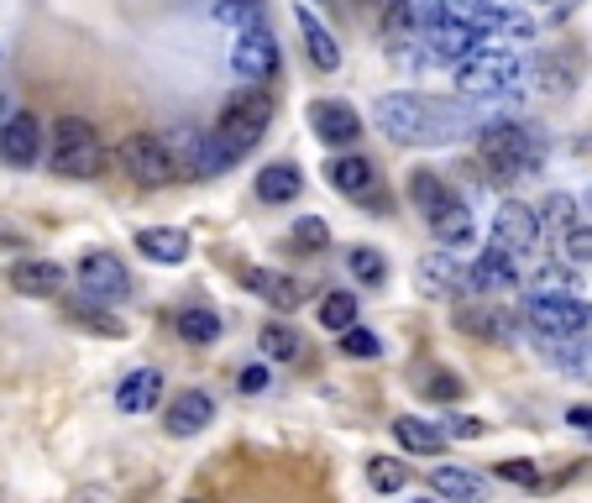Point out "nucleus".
<instances>
[{"label": "nucleus", "mask_w": 592, "mask_h": 503, "mask_svg": "<svg viewBox=\"0 0 592 503\" xmlns=\"http://www.w3.org/2000/svg\"><path fill=\"white\" fill-rule=\"evenodd\" d=\"M294 21H299V38H304V53H310V63H315L320 74H336V69H341V42H336V32H331V27H325V21H320L310 6H299Z\"/></svg>", "instance_id": "412c9836"}, {"label": "nucleus", "mask_w": 592, "mask_h": 503, "mask_svg": "<svg viewBox=\"0 0 592 503\" xmlns=\"http://www.w3.org/2000/svg\"><path fill=\"white\" fill-rule=\"evenodd\" d=\"M519 80H525V63L513 59L509 48H498V42H482L477 53H467V59L456 63L461 101H503Z\"/></svg>", "instance_id": "20e7f679"}, {"label": "nucleus", "mask_w": 592, "mask_h": 503, "mask_svg": "<svg viewBox=\"0 0 592 503\" xmlns=\"http://www.w3.org/2000/svg\"><path fill=\"white\" fill-rule=\"evenodd\" d=\"M383 137L398 142V147H446V142H461L477 132V116L467 101H451V95H415V90H394L373 105Z\"/></svg>", "instance_id": "f03ea898"}, {"label": "nucleus", "mask_w": 592, "mask_h": 503, "mask_svg": "<svg viewBox=\"0 0 592 503\" xmlns=\"http://www.w3.org/2000/svg\"><path fill=\"white\" fill-rule=\"evenodd\" d=\"M440 430H446V441H482L488 436V425L472 420V415H451V420H440Z\"/></svg>", "instance_id": "a18cd8bd"}, {"label": "nucleus", "mask_w": 592, "mask_h": 503, "mask_svg": "<svg viewBox=\"0 0 592 503\" xmlns=\"http://www.w3.org/2000/svg\"><path fill=\"white\" fill-rule=\"evenodd\" d=\"M582 205H588V210H592V189H588V195H582Z\"/></svg>", "instance_id": "8fccbe9b"}, {"label": "nucleus", "mask_w": 592, "mask_h": 503, "mask_svg": "<svg viewBox=\"0 0 592 503\" xmlns=\"http://www.w3.org/2000/svg\"><path fill=\"white\" fill-rule=\"evenodd\" d=\"M356 315H362V304H356V294H325L320 300V325L336 336V331H346V325H356Z\"/></svg>", "instance_id": "e433bc0d"}, {"label": "nucleus", "mask_w": 592, "mask_h": 503, "mask_svg": "<svg viewBox=\"0 0 592 503\" xmlns=\"http://www.w3.org/2000/svg\"><path fill=\"white\" fill-rule=\"evenodd\" d=\"M237 279L247 294H257V300L268 304V310H278V315H289V310L304 304V283L289 279V273H278V268H241Z\"/></svg>", "instance_id": "dca6fc26"}, {"label": "nucleus", "mask_w": 592, "mask_h": 503, "mask_svg": "<svg viewBox=\"0 0 592 503\" xmlns=\"http://www.w3.org/2000/svg\"><path fill=\"white\" fill-rule=\"evenodd\" d=\"M394 441L404 446V451H415V457H440L446 451V430H440V420H419V415H398L394 420Z\"/></svg>", "instance_id": "bb28decb"}, {"label": "nucleus", "mask_w": 592, "mask_h": 503, "mask_svg": "<svg viewBox=\"0 0 592 503\" xmlns=\"http://www.w3.org/2000/svg\"><path fill=\"white\" fill-rule=\"evenodd\" d=\"M546 363L572 383H592V342L588 336H561V342H546Z\"/></svg>", "instance_id": "a878e982"}, {"label": "nucleus", "mask_w": 592, "mask_h": 503, "mask_svg": "<svg viewBox=\"0 0 592 503\" xmlns=\"http://www.w3.org/2000/svg\"><path fill=\"white\" fill-rule=\"evenodd\" d=\"M42 158V122L32 111H11L0 126V163L6 168H38Z\"/></svg>", "instance_id": "4468645a"}, {"label": "nucleus", "mask_w": 592, "mask_h": 503, "mask_svg": "<svg viewBox=\"0 0 592 503\" xmlns=\"http://www.w3.org/2000/svg\"><path fill=\"white\" fill-rule=\"evenodd\" d=\"M273 111L278 105H273V95H268L262 84H247V90H237V95H226V105L216 111V126L189 147V158H178V174H189V179L226 174L231 163H241L257 142L268 137Z\"/></svg>", "instance_id": "f257e3e1"}, {"label": "nucleus", "mask_w": 592, "mask_h": 503, "mask_svg": "<svg viewBox=\"0 0 592 503\" xmlns=\"http://www.w3.org/2000/svg\"><path fill=\"white\" fill-rule=\"evenodd\" d=\"M121 174L137 184V189H168L178 179V163H174V147L158 137V132H132L121 142Z\"/></svg>", "instance_id": "0eeeda50"}, {"label": "nucleus", "mask_w": 592, "mask_h": 503, "mask_svg": "<svg viewBox=\"0 0 592 503\" xmlns=\"http://www.w3.org/2000/svg\"><path fill=\"white\" fill-rule=\"evenodd\" d=\"M477 158L488 163V174H534L540 158H546V147L534 137L530 126L519 122H482L477 126Z\"/></svg>", "instance_id": "39448f33"}, {"label": "nucleus", "mask_w": 592, "mask_h": 503, "mask_svg": "<svg viewBox=\"0 0 592 503\" xmlns=\"http://www.w3.org/2000/svg\"><path fill=\"white\" fill-rule=\"evenodd\" d=\"M294 247L299 252H325V247H331V226L320 221V216H299L294 221Z\"/></svg>", "instance_id": "a19ab883"}, {"label": "nucleus", "mask_w": 592, "mask_h": 503, "mask_svg": "<svg viewBox=\"0 0 592 503\" xmlns=\"http://www.w3.org/2000/svg\"><path fill=\"white\" fill-rule=\"evenodd\" d=\"M419 289L435 294V300L467 294V258L461 252H430V258L419 262Z\"/></svg>", "instance_id": "aec40b11"}, {"label": "nucleus", "mask_w": 592, "mask_h": 503, "mask_svg": "<svg viewBox=\"0 0 592 503\" xmlns=\"http://www.w3.org/2000/svg\"><path fill=\"white\" fill-rule=\"evenodd\" d=\"M425 53H430V59H440V63H461L467 59V53H477V48H482V32H477V21L472 17H456V11H446V17L435 21L430 32H425Z\"/></svg>", "instance_id": "ddd939ff"}, {"label": "nucleus", "mask_w": 592, "mask_h": 503, "mask_svg": "<svg viewBox=\"0 0 592 503\" xmlns=\"http://www.w3.org/2000/svg\"><path fill=\"white\" fill-rule=\"evenodd\" d=\"M525 325H530L540 342L582 336L592 325V304H582L577 294H561V289H534L530 300H525Z\"/></svg>", "instance_id": "423d86ee"}, {"label": "nucleus", "mask_w": 592, "mask_h": 503, "mask_svg": "<svg viewBox=\"0 0 592 503\" xmlns=\"http://www.w3.org/2000/svg\"><path fill=\"white\" fill-rule=\"evenodd\" d=\"M336 346L346 352V357H356V363H373V357H383V336H377V331H367V325H346V331H336Z\"/></svg>", "instance_id": "4c0bfd02"}, {"label": "nucleus", "mask_w": 592, "mask_h": 503, "mask_svg": "<svg viewBox=\"0 0 592 503\" xmlns=\"http://www.w3.org/2000/svg\"><path fill=\"white\" fill-rule=\"evenodd\" d=\"M477 32L488 42H530L534 38V21L525 17V11H513V6H482V11H472Z\"/></svg>", "instance_id": "b1692460"}, {"label": "nucleus", "mask_w": 592, "mask_h": 503, "mask_svg": "<svg viewBox=\"0 0 592 503\" xmlns=\"http://www.w3.org/2000/svg\"><path fill=\"white\" fill-rule=\"evenodd\" d=\"M257 346H262V357H273V363H299V352H304V342H299V331L294 325H262L257 331Z\"/></svg>", "instance_id": "f704fd0d"}, {"label": "nucleus", "mask_w": 592, "mask_h": 503, "mask_svg": "<svg viewBox=\"0 0 592 503\" xmlns=\"http://www.w3.org/2000/svg\"><path fill=\"white\" fill-rule=\"evenodd\" d=\"M210 420H216V399H210L205 388H184V394H174V404L163 409V430L178 436V441L210 430Z\"/></svg>", "instance_id": "f3484780"}, {"label": "nucleus", "mask_w": 592, "mask_h": 503, "mask_svg": "<svg viewBox=\"0 0 592 503\" xmlns=\"http://www.w3.org/2000/svg\"><path fill=\"white\" fill-rule=\"evenodd\" d=\"M451 6L446 0H388V17H383V38L404 48V42H419L435 21L446 17Z\"/></svg>", "instance_id": "f8f14e48"}, {"label": "nucleus", "mask_w": 592, "mask_h": 503, "mask_svg": "<svg viewBox=\"0 0 592 503\" xmlns=\"http://www.w3.org/2000/svg\"><path fill=\"white\" fill-rule=\"evenodd\" d=\"M367 488L373 493H404L409 488V467L398 462V457H373L367 462Z\"/></svg>", "instance_id": "c9c22d12"}, {"label": "nucleus", "mask_w": 592, "mask_h": 503, "mask_svg": "<svg viewBox=\"0 0 592 503\" xmlns=\"http://www.w3.org/2000/svg\"><path fill=\"white\" fill-rule=\"evenodd\" d=\"M174 331L189 346H210L220 336V315L216 310H205V304H189V310H178L174 315Z\"/></svg>", "instance_id": "72a5a7b5"}, {"label": "nucleus", "mask_w": 592, "mask_h": 503, "mask_svg": "<svg viewBox=\"0 0 592 503\" xmlns=\"http://www.w3.org/2000/svg\"><path fill=\"white\" fill-rule=\"evenodd\" d=\"M419 503H425V499H419Z\"/></svg>", "instance_id": "5fc2aeb1"}, {"label": "nucleus", "mask_w": 592, "mask_h": 503, "mask_svg": "<svg viewBox=\"0 0 592 503\" xmlns=\"http://www.w3.org/2000/svg\"><path fill=\"white\" fill-rule=\"evenodd\" d=\"M0 122H6V101H0Z\"/></svg>", "instance_id": "3c124183"}, {"label": "nucleus", "mask_w": 592, "mask_h": 503, "mask_svg": "<svg viewBox=\"0 0 592 503\" xmlns=\"http://www.w3.org/2000/svg\"><path fill=\"white\" fill-rule=\"evenodd\" d=\"M0 59H6V53H0Z\"/></svg>", "instance_id": "864d4df0"}, {"label": "nucleus", "mask_w": 592, "mask_h": 503, "mask_svg": "<svg viewBox=\"0 0 592 503\" xmlns=\"http://www.w3.org/2000/svg\"><path fill=\"white\" fill-rule=\"evenodd\" d=\"M48 163L59 179L74 184H95L105 174V147H100V132L84 116H63L53 122V147H48Z\"/></svg>", "instance_id": "7ed1b4c3"}, {"label": "nucleus", "mask_w": 592, "mask_h": 503, "mask_svg": "<svg viewBox=\"0 0 592 503\" xmlns=\"http://www.w3.org/2000/svg\"><path fill=\"white\" fill-rule=\"evenodd\" d=\"M572 216H577V200H572V195H546V205H540V231H546V226L567 231V226H572Z\"/></svg>", "instance_id": "37998d69"}, {"label": "nucleus", "mask_w": 592, "mask_h": 503, "mask_svg": "<svg viewBox=\"0 0 592 503\" xmlns=\"http://www.w3.org/2000/svg\"><path fill=\"white\" fill-rule=\"evenodd\" d=\"M210 17L220 21V27H252V21H262V0H216L210 6Z\"/></svg>", "instance_id": "ea45409f"}, {"label": "nucleus", "mask_w": 592, "mask_h": 503, "mask_svg": "<svg viewBox=\"0 0 592 503\" xmlns=\"http://www.w3.org/2000/svg\"><path fill=\"white\" fill-rule=\"evenodd\" d=\"M63 283H69V273L48 258H27L11 268V289L21 300H53V294H63Z\"/></svg>", "instance_id": "4be33fe9"}, {"label": "nucleus", "mask_w": 592, "mask_h": 503, "mask_svg": "<svg viewBox=\"0 0 592 503\" xmlns=\"http://www.w3.org/2000/svg\"><path fill=\"white\" fill-rule=\"evenodd\" d=\"M415 388L425 394V399H435V404H456V399H461V388H467V383L456 378V373H451L446 363H419Z\"/></svg>", "instance_id": "2f4dec72"}, {"label": "nucleus", "mask_w": 592, "mask_h": 503, "mask_svg": "<svg viewBox=\"0 0 592 503\" xmlns=\"http://www.w3.org/2000/svg\"><path fill=\"white\" fill-rule=\"evenodd\" d=\"M513 283H519V258L498 252V247H488V252H477L467 262V289L472 294H509Z\"/></svg>", "instance_id": "6ab92c4d"}, {"label": "nucleus", "mask_w": 592, "mask_h": 503, "mask_svg": "<svg viewBox=\"0 0 592 503\" xmlns=\"http://www.w3.org/2000/svg\"><path fill=\"white\" fill-rule=\"evenodd\" d=\"M346 268H352V279L356 283H388V258H383V252H377V247H352V252H346Z\"/></svg>", "instance_id": "58836bf2"}, {"label": "nucleus", "mask_w": 592, "mask_h": 503, "mask_svg": "<svg viewBox=\"0 0 592 503\" xmlns=\"http://www.w3.org/2000/svg\"><path fill=\"white\" fill-rule=\"evenodd\" d=\"M63 310H69V321L80 325V331H95V336H105V342H121V336H126L121 315H111L100 300H69Z\"/></svg>", "instance_id": "7c9ffc66"}, {"label": "nucleus", "mask_w": 592, "mask_h": 503, "mask_svg": "<svg viewBox=\"0 0 592 503\" xmlns=\"http://www.w3.org/2000/svg\"><path fill=\"white\" fill-rule=\"evenodd\" d=\"M325 184L336 189V195H346V200H356L367 216H383L388 210V189L377 184V168L362 153H341V158L325 163Z\"/></svg>", "instance_id": "1a4fd4ad"}, {"label": "nucleus", "mask_w": 592, "mask_h": 503, "mask_svg": "<svg viewBox=\"0 0 592 503\" xmlns=\"http://www.w3.org/2000/svg\"><path fill=\"white\" fill-rule=\"evenodd\" d=\"M456 17H472V11H482V6H494V0H446Z\"/></svg>", "instance_id": "09e8293b"}, {"label": "nucleus", "mask_w": 592, "mask_h": 503, "mask_svg": "<svg viewBox=\"0 0 592 503\" xmlns=\"http://www.w3.org/2000/svg\"><path fill=\"white\" fill-rule=\"evenodd\" d=\"M237 388H241V394H268V388H273V367H268V363H247L237 373Z\"/></svg>", "instance_id": "49530a36"}, {"label": "nucleus", "mask_w": 592, "mask_h": 503, "mask_svg": "<svg viewBox=\"0 0 592 503\" xmlns=\"http://www.w3.org/2000/svg\"><path fill=\"white\" fill-rule=\"evenodd\" d=\"M430 231H435V242L440 247H472V210H467V200H446L440 210L430 216Z\"/></svg>", "instance_id": "c85d7f7f"}, {"label": "nucleus", "mask_w": 592, "mask_h": 503, "mask_svg": "<svg viewBox=\"0 0 592 503\" xmlns=\"http://www.w3.org/2000/svg\"><path fill=\"white\" fill-rule=\"evenodd\" d=\"M137 252L147 262L178 268V262L189 258V231H178V226H147V231H137Z\"/></svg>", "instance_id": "393cba45"}, {"label": "nucleus", "mask_w": 592, "mask_h": 503, "mask_svg": "<svg viewBox=\"0 0 592 503\" xmlns=\"http://www.w3.org/2000/svg\"><path fill=\"white\" fill-rule=\"evenodd\" d=\"M561 252L567 262H592V226H567V237H561Z\"/></svg>", "instance_id": "c03bdc74"}, {"label": "nucleus", "mask_w": 592, "mask_h": 503, "mask_svg": "<svg viewBox=\"0 0 592 503\" xmlns=\"http://www.w3.org/2000/svg\"><path fill=\"white\" fill-rule=\"evenodd\" d=\"M567 425H572L577 436H588L592 441V404H572V409H567Z\"/></svg>", "instance_id": "de8ad7c7"}, {"label": "nucleus", "mask_w": 592, "mask_h": 503, "mask_svg": "<svg viewBox=\"0 0 592 503\" xmlns=\"http://www.w3.org/2000/svg\"><path fill=\"white\" fill-rule=\"evenodd\" d=\"M430 493L451 503H488V483L467 472V467H435L430 472Z\"/></svg>", "instance_id": "cd10ccee"}, {"label": "nucleus", "mask_w": 592, "mask_h": 503, "mask_svg": "<svg viewBox=\"0 0 592 503\" xmlns=\"http://www.w3.org/2000/svg\"><path fill=\"white\" fill-rule=\"evenodd\" d=\"M310 132H315L325 147H352L362 137V116H356L352 101H310Z\"/></svg>", "instance_id": "2eb2a0df"}, {"label": "nucleus", "mask_w": 592, "mask_h": 503, "mask_svg": "<svg viewBox=\"0 0 592 503\" xmlns=\"http://www.w3.org/2000/svg\"><path fill=\"white\" fill-rule=\"evenodd\" d=\"M74 273H80V283H84V294H90V300H100V304L132 300V273H126V262H121L116 252H105V247L80 252Z\"/></svg>", "instance_id": "9d476101"}, {"label": "nucleus", "mask_w": 592, "mask_h": 503, "mask_svg": "<svg viewBox=\"0 0 592 503\" xmlns=\"http://www.w3.org/2000/svg\"><path fill=\"white\" fill-rule=\"evenodd\" d=\"M456 325H461L467 336H477L482 346H509L513 331H519V321H513L503 304H456Z\"/></svg>", "instance_id": "a211bd4d"}, {"label": "nucleus", "mask_w": 592, "mask_h": 503, "mask_svg": "<svg viewBox=\"0 0 592 503\" xmlns=\"http://www.w3.org/2000/svg\"><path fill=\"white\" fill-rule=\"evenodd\" d=\"M534 242H540V216H534L525 200H503L494 210V237L488 247L509 252V258H530Z\"/></svg>", "instance_id": "9b49d317"}, {"label": "nucleus", "mask_w": 592, "mask_h": 503, "mask_svg": "<svg viewBox=\"0 0 592 503\" xmlns=\"http://www.w3.org/2000/svg\"><path fill=\"white\" fill-rule=\"evenodd\" d=\"M184 503H205V499H184Z\"/></svg>", "instance_id": "603ef678"}, {"label": "nucleus", "mask_w": 592, "mask_h": 503, "mask_svg": "<svg viewBox=\"0 0 592 503\" xmlns=\"http://www.w3.org/2000/svg\"><path fill=\"white\" fill-rule=\"evenodd\" d=\"M278 69H283V53H278V38L252 21V27H241L237 42H231V74L241 84H273Z\"/></svg>", "instance_id": "6e6552de"}, {"label": "nucleus", "mask_w": 592, "mask_h": 503, "mask_svg": "<svg viewBox=\"0 0 592 503\" xmlns=\"http://www.w3.org/2000/svg\"><path fill=\"white\" fill-rule=\"evenodd\" d=\"M494 478H503V483H513V488H546L540 467L525 462V457H509V462H498V467H494Z\"/></svg>", "instance_id": "79ce46f5"}, {"label": "nucleus", "mask_w": 592, "mask_h": 503, "mask_svg": "<svg viewBox=\"0 0 592 503\" xmlns=\"http://www.w3.org/2000/svg\"><path fill=\"white\" fill-rule=\"evenodd\" d=\"M299 189H304V174H299L294 163L257 168V200L262 205H289V200H299Z\"/></svg>", "instance_id": "c756f323"}, {"label": "nucleus", "mask_w": 592, "mask_h": 503, "mask_svg": "<svg viewBox=\"0 0 592 503\" xmlns=\"http://www.w3.org/2000/svg\"><path fill=\"white\" fill-rule=\"evenodd\" d=\"M158 399H163V373L158 367H132V373L116 383V409L121 415H147V409H158Z\"/></svg>", "instance_id": "5701e85b"}, {"label": "nucleus", "mask_w": 592, "mask_h": 503, "mask_svg": "<svg viewBox=\"0 0 592 503\" xmlns=\"http://www.w3.org/2000/svg\"><path fill=\"white\" fill-rule=\"evenodd\" d=\"M409 200H415V210L425 216V221H430L435 210L451 200V184L440 179L435 168H415V174H409Z\"/></svg>", "instance_id": "473e14b6"}]
</instances>
